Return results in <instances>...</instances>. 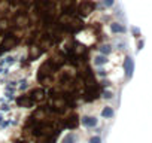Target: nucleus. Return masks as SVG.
<instances>
[{"instance_id": "5", "label": "nucleus", "mask_w": 152, "mask_h": 143, "mask_svg": "<svg viewBox=\"0 0 152 143\" xmlns=\"http://www.w3.org/2000/svg\"><path fill=\"white\" fill-rule=\"evenodd\" d=\"M85 96H87V100H94V98H97V96H99V88H97V85L88 87Z\"/></svg>"}, {"instance_id": "6", "label": "nucleus", "mask_w": 152, "mask_h": 143, "mask_svg": "<svg viewBox=\"0 0 152 143\" xmlns=\"http://www.w3.org/2000/svg\"><path fill=\"white\" fill-rule=\"evenodd\" d=\"M43 97H45V91H43L42 88H37V90H34V91L31 93V100H33V101H42Z\"/></svg>"}, {"instance_id": "16", "label": "nucleus", "mask_w": 152, "mask_h": 143, "mask_svg": "<svg viewBox=\"0 0 152 143\" xmlns=\"http://www.w3.org/2000/svg\"><path fill=\"white\" fill-rule=\"evenodd\" d=\"M39 55H40V51L37 48H33L31 49V57H39Z\"/></svg>"}, {"instance_id": "13", "label": "nucleus", "mask_w": 152, "mask_h": 143, "mask_svg": "<svg viewBox=\"0 0 152 143\" xmlns=\"http://www.w3.org/2000/svg\"><path fill=\"white\" fill-rule=\"evenodd\" d=\"M100 51L104 54V55H107V54H110V51H112V48L109 46V45H103L102 48H100Z\"/></svg>"}, {"instance_id": "8", "label": "nucleus", "mask_w": 152, "mask_h": 143, "mask_svg": "<svg viewBox=\"0 0 152 143\" xmlns=\"http://www.w3.org/2000/svg\"><path fill=\"white\" fill-rule=\"evenodd\" d=\"M110 30L113 33H125V27L121 26V24H118V23H112L110 24Z\"/></svg>"}, {"instance_id": "12", "label": "nucleus", "mask_w": 152, "mask_h": 143, "mask_svg": "<svg viewBox=\"0 0 152 143\" xmlns=\"http://www.w3.org/2000/svg\"><path fill=\"white\" fill-rule=\"evenodd\" d=\"M106 61H107L106 55H99V57H96V58H94V63H96L97 66H102V64H104Z\"/></svg>"}, {"instance_id": "1", "label": "nucleus", "mask_w": 152, "mask_h": 143, "mask_svg": "<svg viewBox=\"0 0 152 143\" xmlns=\"http://www.w3.org/2000/svg\"><path fill=\"white\" fill-rule=\"evenodd\" d=\"M18 43V39L15 36H5L3 39V43H2V48L5 49H11V48H15Z\"/></svg>"}, {"instance_id": "17", "label": "nucleus", "mask_w": 152, "mask_h": 143, "mask_svg": "<svg viewBox=\"0 0 152 143\" xmlns=\"http://www.w3.org/2000/svg\"><path fill=\"white\" fill-rule=\"evenodd\" d=\"M112 96H113V94H112L110 91H106V93H104V97H106V98H112Z\"/></svg>"}, {"instance_id": "10", "label": "nucleus", "mask_w": 152, "mask_h": 143, "mask_svg": "<svg viewBox=\"0 0 152 143\" xmlns=\"http://www.w3.org/2000/svg\"><path fill=\"white\" fill-rule=\"evenodd\" d=\"M76 125H78V118L73 115L72 118L67 119V127H70V128H76Z\"/></svg>"}, {"instance_id": "2", "label": "nucleus", "mask_w": 152, "mask_h": 143, "mask_svg": "<svg viewBox=\"0 0 152 143\" xmlns=\"http://www.w3.org/2000/svg\"><path fill=\"white\" fill-rule=\"evenodd\" d=\"M93 8H94V5H93L91 0H84V2L81 3V6H79V12L84 14V15H88V14L93 12Z\"/></svg>"}, {"instance_id": "3", "label": "nucleus", "mask_w": 152, "mask_h": 143, "mask_svg": "<svg viewBox=\"0 0 152 143\" xmlns=\"http://www.w3.org/2000/svg\"><path fill=\"white\" fill-rule=\"evenodd\" d=\"M124 70H125V75L127 78H131L133 72H134V61L131 57H127L125 58V63H124Z\"/></svg>"}, {"instance_id": "15", "label": "nucleus", "mask_w": 152, "mask_h": 143, "mask_svg": "<svg viewBox=\"0 0 152 143\" xmlns=\"http://www.w3.org/2000/svg\"><path fill=\"white\" fill-rule=\"evenodd\" d=\"M90 143H102V139H100L99 136H96V137H91V139H90Z\"/></svg>"}, {"instance_id": "14", "label": "nucleus", "mask_w": 152, "mask_h": 143, "mask_svg": "<svg viewBox=\"0 0 152 143\" xmlns=\"http://www.w3.org/2000/svg\"><path fill=\"white\" fill-rule=\"evenodd\" d=\"M113 3H115V0H103L104 8H110V6H113Z\"/></svg>"}, {"instance_id": "4", "label": "nucleus", "mask_w": 152, "mask_h": 143, "mask_svg": "<svg viewBox=\"0 0 152 143\" xmlns=\"http://www.w3.org/2000/svg\"><path fill=\"white\" fill-rule=\"evenodd\" d=\"M17 104L21 106V107H31L33 100H31L30 96H23V97H18L17 98Z\"/></svg>"}, {"instance_id": "9", "label": "nucleus", "mask_w": 152, "mask_h": 143, "mask_svg": "<svg viewBox=\"0 0 152 143\" xmlns=\"http://www.w3.org/2000/svg\"><path fill=\"white\" fill-rule=\"evenodd\" d=\"M63 143H76V134H75V133L67 134V136L63 139Z\"/></svg>"}, {"instance_id": "7", "label": "nucleus", "mask_w": 152, "mask_h": 143, "mask_svg": "<svg viewBox=\"0 0 152 143\" xmlns=\"http://www.w3.org/2000/svg\"><path fill=\"white\" fill-rule=\"evenodd\" d=\"M82 124L85 127H96L97 125V119L94 116H84L82 118Z\"/></svg>"}, {"instance_id": "11", "label": "nucleus", "mask_w": 152, "mask_h": 143, "mask_svg": "<svg viewBox=\"0 0 152 143\" xmlns=\"http://www.w3.org/2000/svg\"><path fill=\"white\" fill-rule=\"evenodd\" d=\"M102 116H104V118H112V116H113V109H112V107H104V109L102 110Z\"/></svg>"}]
</instances>
